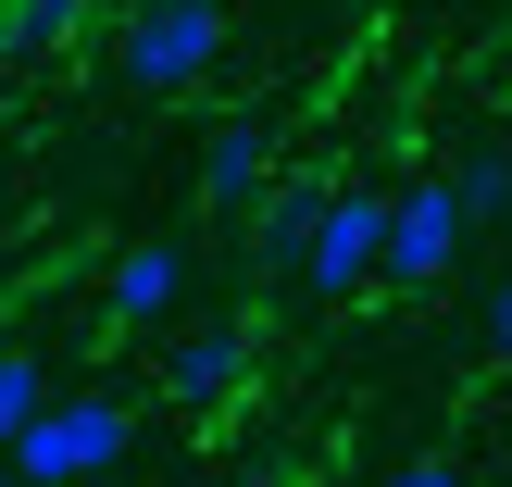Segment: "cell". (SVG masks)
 <instances>
[{"instance_id": "obj_1", "label": "cell", "mask_w": 512, "mask_h": 487, "mask_svg": "<svg viewBox=\"0 0 512 487\" xmlns=\"http://www.w3.org/2000/svg\"><path fill=\"white\" fill-rule=\"evenodd\" d=\"M125 450H138V413H125L113 388H50L38 425L13 438V475L25 487H100Z\"/></svg>"}, {"instance_id": "obj_2", "label": "cell", "mask_w": 512, "mask_h": 487, "mask_svg": "<svg viewBox=\"0 0 512 487\" xmlns=\"http://www.w3.org/2000/svg\"><path fill=\"white\" fill-rule=\"evenodd\" d=\"M113 63H125V88H150V100L200 88V75L225 63V0H138L125 38H113Z\"/></svg>"}, {"instance_id": "obj_3", "label": "cell", "mask_w": 512, "mask_h": 487, "mask_svg": "<svg viewBox=\"0 0 512 487\" xmlns=\"http://www.w3.org/2000/svg\"><path fill=\"white\" fill-rule=\"evenodd\" d=\"M475 213L450 175H413V188H388V263H375V288H438L450 263H463Z\"/></svg>"}, {"instance_id": "obj_4", "label": "cell", "mask_w": 512, "mask_h": 487, "mask_svg": "<svg viewBox=\"0 0 512 487\" xmlns=\"http://www.w3.org/2000/svg\"><path fill=\"white\" fill-rule=\"evenodd\" d=\"M375 263H388V188H325V225H313L300 288H313V300H363Z\"/></svg>"}, {"instance_id": "obj_5", "label": "cell", "mask_w": 512, "mask_h": 487, "mask_svg": "<svg viewBox=\"0 0 512 487\" xmlns=\"http://www.w3.org/2000/svg\"><path fill=\"white\" fill-rule=\"evenodd\" d=\"M175 300H188V250L175 238H125L113 275H100V325L113 338H150V325H175Z\"/></svg>"}, {"instance_id": "obj_6", "label": "cell", "mask_w": 512, "mask_h": 487, "mask_svg": "<svg viewBox=\"0 0 512 487\" xmlns=\"http://www.w3.org/2000/svg\"><path fill=\"white\" fill-rule=\"evenodd\" d=\"M325 188H338V175H275V188L250 200V263H263L275 288H300V263H313V225H325Z\"/></svg>"}, {"instance_id": "obj_7", "label": "cell", "mask_w": 512, "mask_h": 487, "mask_svg": "<svg viewBox=\"0 0 512 487\" xmlns=\"http://www.w3.org/2000/svg\"><path fill=\"white\" fill-rule=\"evenodd\" d=\"M163 388H175V413H225L250 388V325H188L163 350Z\"/></svg>"}, {"instance_id": "obj_8", "label": "cell", "mask_w": 512, "mask_h": 487, "mask_svg": "<svg viewBox=\"0 0 512 487\" xmlns=\"http://www.w3.org/2000/svg\"><path fill=\"white\" fill-rule=\"evenodd\" d=\"M263 188H275V125L263 113H225L213 138H200V200L238 213V200H263Z\"/></svg>"}, {"instance_id": "obj_9", "label": "cell", "mask_w": 512, "mask_h": 487, "mask_svg": "<svg viewBox=\"0 0 512 487\" xmlns=\"http://www.w3.org/2000/svg\"><path fill=\"white\" fill-rule=\"evenodd\" d=\"M88 25V0H0V63H50Z\"/></svg>"}, {"instance_id": "obj_10", "label": "cell", "mask_w": 512, "mask_h": 487, "mask_svg": "<svg viewBox=\"0 0 512 487\" xmlns=\"http://www.w3.org/2000/svg\"><path fill=\"white\" fill-rule=\"evenodd\" d=\"M38 400H50L38 350H0V463H13V438H25V425H38Z\"/></svg>"}, {"instance_id": "obj_11", "label": "cell", "mask_w": 512, "mask_h": 487, "mask_svg": "<svg viewBox=\"0 0 512 487\" xmlns=\"http://www.w3.org/2000/svg\"><path fill=\"white\" fill-rule=\"evenodd\" d=\"M450 188H463V213H475V225H500V213H512V150H475Z\"/></svg>"}, {"instance_id": "obj_12", "label": "cell", "mask_w": 512, "mask_h": 487, "mask_svg": "<svg viewBox=\"0 0 512 487\" xmlns=\"http://www.w3.org/2000/svg\"><path fill=\"white\" fill-rule=\"evenodd\" d=\"M388 487H475V475H463V463H450V450H413V463H400Z\"/></svg>"}, {"instance_id": "obj_13", "label": "cell", "mask_w": 512, "mask_h": 487, "mask_svg": "<svg viewBox=\"0 0 512 487\" xmlns=\"http://www.w3.org/2000/svg\"><path fill=\"white\" fill-rule=\"evenodd\" d=\"M488 350H500V363H512V275H500V288H488Z\"/></svg>"}, {"instance_id": "obj_14", "label": "cell", "mask_w": 512, "mask_h": 487, "mask_svg": "<svg viewBox=\"0 0 512 487\" xmlns=\"http://www.w3.org/2000/svg\"><path fill=\"white\" fill-rule=\"evenodd\" d=\"M0 487H25V475H13V463H0Z\"/></svg>"}]
</instances>
